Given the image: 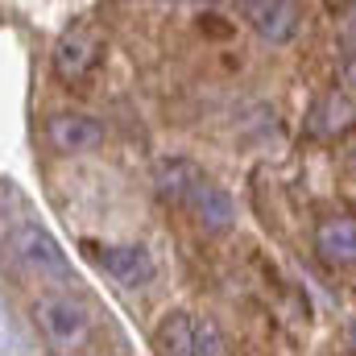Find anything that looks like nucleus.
<instances>
[{"label": "nucleus", "instance_id": "nucleus-13", "mask_svg": "<svg viewBox=\"0 0 356 356\" xmlns=\"http://www.w3.org/2000/svg\"><path fill=\"white\" fill-rule=\"evenodd\" d=\"M348 348H353V353H356V319H353V323H348Z\"/></svg>", "mask_w": 356, "mask_h": 356}, {"label": "nucleus", "instance_id": "nucleus-9", "mask_svg": "<svg viewBox=\"0 0 356 356\" xmlns=\"http://www.w3.org/2000/svg\"><path fill=\"white\" fill-rule=\"evenodd\" d=\"M249 25L269 46H286L298 33V0H269V4H249L245 8Z\"/></svg>", "mask_w": 356, "mask_h": 356}, {"label": "nucleus", "instance_id": "nucleus-5", "mask_svg": "<svg viewBox=\"0 0 356 356\" xmlns=\"http://www.w3.org/2000/svg\"><path fill=\"white\" fill-rule=\"evenodd\" d=\"M311 245L327 269H356V216H323Z\"/></svg>", "mask_w": 356, "mask_h": 356}, {"label": "nucleus", "instance_id": "nucleus-3", "mask_svg": "<svg viewBox=\"0 0 356 356\" xmlns=\"http://www.w3.org/2000/svg\"><path fill=\"white\" fill-rule=\"evenodd\" d=\"M91 261L104 269L116 286L124 290H145L154 277H158V261L145 245H104V249H91Z\"/></svg>", "mask_w": 356, "mask_h": 356}, {"label": "nucleus", "instance_id": "nucleus-6", "mask_svg": "<svg viewBox=\"0 0 356 356\" xmlns=\"http://www.w3.org/2000/svg\"><path fill=\"white\" fill-rule=\"evenodd\" d=\"M203 228H211V232H228L232 224H236V203H232V195L224 191V186H216L207 175L195 178V186L186 191V203H182Z\"/></svg>", "mask_w": 356, "mask_h": 356}, {"label": "nucleus", "instance_id": "nucleus-11", "mask_svg": "<svg viewBox=\"0 0 356 356\" xmlns=\"http://www.w3.org/2000/svg\"><path fill=\"white\" fill-rule=\"evenodd\" d=\"M203 175L195 162H186V158H170V162H162L158 166V195L166 199V203H175V207H182L186 203V191L195 186V178Z\"/></svg>", "mask_w": 356, "mask_h": 356}, {"label": "nucleus", "instance_id": "nucleus-1", "mask_svg": "<svg viewBox=\"0 0 356 356\" xmlns=\"http://www.w3.org/2000/svg\"><path fill=\"white\" fill-rule=\"evenodd\" d=\"M154 348L170 356H220L228 353V336L216 327V319H207L199 311H175L158 323Z\"/></svg>", "mask_w": 356, "mask_h": 356}, {"label": "nucleus", "instance_id": "nucleus-4", "mask_svg": "<svg viewBox=\"0 0 356 356\" xmlns=\"http://www.w3.org/2000/svg\"><path fill=\"white\" fill-rule=\"evenodd\" d=\"M99 54H104V38L95 33V25L79 21V25H71L58 38V46H54V71H58V79L79 83V79H88L91 71H95Z\"/></svg>", "mask_w": 356, "mask_h": 356}, {"label": "nucleus", "instance_id": "nucleus-8", "mask_svg": "<svg viewBox=\"0 0 356 356\" xmlns=\"http://www.w3.org/2000/svg\"><path fill=\"white\" fill-rule=\"evenodd\" d=\"M353 124H356V104L344 91H323V95L311 104V112H307V133L319 137V141H336V137H344Z\"/></svg>", "mask_w": 356, "mask_h": 356}, {"label": "nucleus", "instance_id": "nucleus-7", "mask_svg": "<svg viewBox=\"0 0 356 356\" xmlns=\"http://www.w3.org/2000/svg\"><path fill=\"white\" fill-rule=\"evenodd\" d=\"M46 137H50V145L54 149H63V154H83V149H95V145H104V124L95 120V116H83V112H54L50 120H46Z\"/></svg>", "mask_w": 356, "mask_h": 356}, {"label": "nucleus", "instance_id": "nucleus-10", "mask_svg": "<svg viewBox=\"0 0 356 356\" xmlns=\"http://www.w3.org/2000/svg\"><path fill=\"white\" fill-rule=\"evenodd\" d=\"M17 253H21V261L33 269L38 277H54V282H67V257H63V249L42 232V228H21L17 232Z\"/></svg>", "mask_w": 356, "mask_h": 356}, {"label": "nucleus", "instance_id": "nucleus-14", "mask_svg": "<svg viewBox=\"0 0 356 356\" xmlns=\"http://www.w3.org/2000/svg\"><path fill=\"white\" fill-rule=\"evenodd\" d=\"M241 4H245V8H249V4H269V0H241Z\"/></svg>", "mask_w": 356, "mask_h": 356}, {"label": "nucleus", "instance_id": "nucleus-2", "mask_svg": "<svg viewBox=\"0 0 356 356\" xmlns=\"http://www.w3.org/2000/svg\"><path fill=\"white\" fill-rule=\"evenodd\" d=\"M38 323L46 332V340L54 348H83L91 336V315L83 302H75L71 294H46L38 298Z\"/></svg>", "mask_w": 356, "mask_h": 356}, {"label": "nucleus", "instance_id": "nucleus-12", "mask_svg": "<svg viewBox=\"0 0 356 356\" xmlns=\"http://www.w3.org/2000/svg\"><path fill=\"white\" fill-rule=\"evenodd\" d=\"M162 4H216V0H162Z\"/></svg>", "mask_w": 356, "mask_h": 356}]
</instances>
